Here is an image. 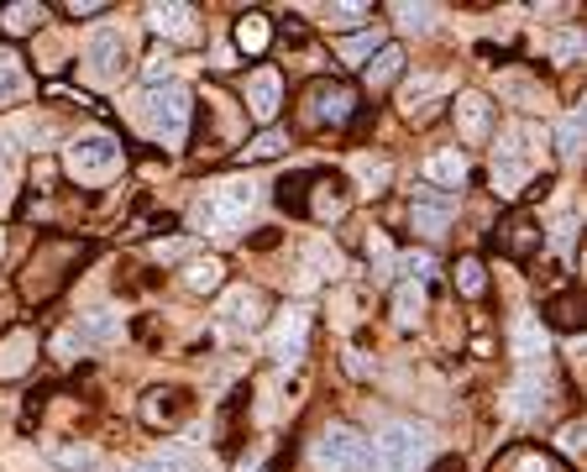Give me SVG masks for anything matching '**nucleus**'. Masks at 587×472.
<instances>
[{
	"mask_svg": "<svg viewBox=\"0 0 587 472\" xmlns=\"http://www.w3.org/2000/svg\"><path fill=\"white\" fill-rule=\"evenodd\" d=\"M420 310H425V289H420V284H404L399 299H394V321L414 325V321H420Z\"/></svg>",
	"mask_w": 587,
	"mask_h": 472,
	"instance_id": "34",
	"label": "nucleus"
},
{
	"mask_svg": "<svg viewBox=\"0 0 587 472\" xmlns=\"http://www.w3.org/2000/svg\"><path fill=\"white\" fill-rule=\"evenodd\" d=\"M551 59H557V63L583 59V32H561L557 42H551Z\"/></svg>",
	"mask_w": 587,
	"mask_h": 472,
	"instance_id": "38",
	"label": "nucleus"
},
{
	"mask_svg": "<svg viewBox=\"0 0 587 472\" xmlns=\"http://www.w3.org/2000/svg\"><path fill=\"white\" fill-rule=\"evenodd\" d=\"M399 69H404V53H399V48H378L373 63H367V89L394 85V79H399Z\"/></svg>",
	"mask_w": 587,
	"mask_h": 472,
	"instance_id": "25",
	"label": "nucleus"
},
{
	"mask_svg": "<svg viewBox=\"0 0 587 472\" xmlns=\"http://www.w3.org/2000/svg\"><path fill=\"white\" fill-rule=\"evenodd\" d=\"M85 59H89V69H95V79H100V85H121V74H126V32H121V27L89 32Z\"/></svg>",
	"mask_w": 587,
	"mask_h": 472,
	"instance_id": "8",
	"label": "nucleus"
},
{
	"mask_svg": "<svg viewBox=\"0 0 587 472\" xmlns=\"http://www.w3.org/2000/svg\"><path fill=\"white\" fill-rule=\"evenodd\" d=\"M583 442H587L583 420H566V425L557 431V446H561V457H566V462H583Z\"/></svg>",
	"mask_w": 587,
	"mask_h": 472,
	"instance_id": "35",
	"label": "nucleus"
},
{
	"mask_svg": "<svg viewBox=\"0 0 587 472\" xmlns=\"http://www.w3.org/2000/svg\"><path fill=\"white\" fill-rule=\"evenodd\" d=\"M267 37H273V32H267V16H263V11H247V16L236 22V48H241L247 59H258V53H263Z\"/></svg>",
	"mask_w": 587,
	"mask_h": 472,
	"instance_id": "22",
	"label": "nucleus"
},
{
	"mask_svg": "<svg viewBox=\"0 0 587 472\" xmlns=\"http://www.w3.org/2000/svg\"><path fill=\"white\" fill-rule=\"evenodd\" d=\"M189 472H210V468H189Z\"/></svg>",
	"mask_w": 587,
	"mask_h": 472,
	"instance_id": "48",
	"label": "nucleus"
},
{
	"mask_svg": "<svg viewBox=\"0 0 587 472\" xmlns=\"http://www.w3.org/2000/svg\"><path fill=\"white\" fill-rule=\"evenodd\" d=\"M304 352H310V310L294 305V310H284V321L273 331V357L284 368H294V362H304Z\"/></svg>",
	"mask_w": 587,
	"mask_h": 472,
	"instance_id": "9",
	"label": "nucleus"
},
{
	"mask_svg": "<svg viewBox=\"0 0 587 472\" xmlns=\"http://www.w3.org/2000/svg\"><path fill=\"white\" fill-rule=\"evenodd\" d=\"M367 258H373V273L383 278V273L394 268V247H388V241H383V236L373 232V236H367Z\"/></svg>",
	"mask_w": 587,
	"mask_h": 472,
	"instance_id": "39",
	"label": "nucleus"
},
{
	"mask_svg": "<svg viewBox=\"0 0 587 472\" xmlns=\"http://www.w3.org/2000/svg\"><path fill=\"white\" fill-rule=\"evenodd\" d=\"M32 357H37V336L32 331H11L0 341V378H22L32 368Z\"/></svg>",
	"mask_w": 587,
	"mask_h": 472,
	"instance_id": "14",
	"label": "nucleus"
},
{
	"mask_svg": "<svg viewBox=\"0 0 587 472\" xmlns=\"http://www.w3.org/2000/svg\"><path fill=\"white\" fill-rule=\"evenodd\" d=\"M404 268H410L414 278H425V273L436 268V258H430V252H420V258H404Z\"/></svg>",
	"mask_w": 587,
	"mask_h": 472,
	"instance_id": "45",
	"label": "nucleus"
},
{
	"mask_svg": "<svg viewBox=\"0 0 587 472\" xmlns=\"http://www.w3.org/2000/svg\"><path fill=\"white\" fill-rule=\"evenodd\" d=\"M446 221H451V195H440L436 206H425V200H414L410 206V226L425 236H440L446 232Z\"/></svg>",
	"mask_w": 587,
	"mask_h": 472,
	"instance_id": "21",
	"label": "nucleus"
},
{
	"mask_svg": "<svg viewBox=\"0 0 587 472\" xmlns=\"http://www.w3.org/2000/svg\"><path fill=\"white\" fill-rule=\"evenodd\" d=\"M278 105H284V79H278V69H258V74L247 79V111H252V121L273 126Z\"/></svg>",
	"mask_w": 587,
	"mask_h": 472,
	"instance_id": "11",
	"label": "nucleus"
},
{
	"mask_svg": "<svg viewBox=\"0 0 587 472\" xmlns=\"http://www.w3.org/2000/svg\"><path fill=\"white\" fill-rule=\"evenodd\" d=\"M168 74H174V59H168V53H152V59H147V79H152V85H168Z\"/></svg>",
	"mask_w": 587,
	"mask_h": 472,
	"instance_id": "41",
	"label": "nucleus"
},
{
	"mask_svg": "<svg viewBox=\"0 0 587 472\" xmlns=\"http://www.w3.org/2000/svg\"><path fill=\"white\" fill-rule=\"evenodd\" d=\"M63 11H68V16H100L105 5H100V0H74V5H63Z\"/></svg>",
	"mask_w": 587,
	"mask_h": 472,
	"instance_id": "44",
	"label": "nucleus"
},
{
	"mask_svg": "<svg viewBox=\"0 0 587 472\" xmlns=\"http://www.w3.org/2000/svg\"><path fill=\"white\" fill-rule=\"evenodd\" d=\"M263 310H267V299L258 295V289H232L226 305H221V315L232 325H241V331H258V325H263Z\"/></svg>",
	"mask_w": 587,
	"mask_h": 472,
	"instance_id": "16",
	"label": "nucleus"
},
{
	"mask_svg": "<svg viewBox=\"0 0 587 472\" xmlns=\"http://www.w3.org/2000/svg\"><path fill=\"white\" fill-rule=\"evenodd\" d=\"M189 116H195V105H189V89L184 85H147L137 100H132V121L142 126L147 137H158V142H184V132H189Z\"/></svg>",
	"mask_w": 587,
	"mask_h": 472,
	"instance_id": "1",
	"label": "nucleus"
},
{
	"mask_svg": "<svg viewBox=\"0 0 587 472\" xmlns=\"http://www.w3.org/2000/svg\"><path fill=\"white\" fill-rule=\"evenodd\" d=\"M315 468L321 472H367L373 468V442H362L352 425H325L315 442Z\"/></svg>",
	"mask_w": 587,
	"mask_h": 472,
	"instance_id": "5",
	"label": "nucleus"
},
{
	"mask_svg": "<svg viewBox=\"0 0 587 472\" xmlns=\"http://www.w3.org/2000/svg\"><path fill=\"white\" fill-rule=\"evenodd\" d=\"M221 273H226V268L215 263V258H195V263L184 268V284H189L195 295H215V289H221Z\"/></svg>",
	"mask_w": 587,
	"mask_h": 472,
	"instance_id": "26",
	"label": "nucleus"
},
{
	"mask_svg": "<svg viewBox=\"0 0 587 472\" xmlns=\"http://www.w3.org/2000/svg\"><path fill=\"white\" fill-rule=\"evenodd\" d=\"M394 16H399V27L404 32H420V37H425V32H436V5H394Z\"/></svg>",
	"mask_w": 587,
	"mask_h": 472,
	"instance_id": "32",
	"label": "nucleus"
},
{
	"mask_svg": "<svg viewBox=\"0 0 587 472\" xmlns=\"http://www.w3.org/2000/svg\"><path fill=\"white\" fill-rule=\"evenodd\" d=\"M357 116V89L352 85H310L304 89V121L310 126H347Z\"/></svg>",
	"mask_w": 587,
	"mask_h": 472,
	"instance_id": "7",
	"label": "nucleus"
},
{
	"mask_svg": "<svg viewBox=\"0 0 587 472\" xmlns=\"http://www.w3.org/2000/svg\"><path fill=\"white\" fill-rule=\"evenodd\" d=\"M42 16H48L42 5H27V0H22V5H5V11H0V27L11 32V37H27V32H37Z\"/></svg>",
	"mask_w": 587,
	"mask_h": 472,
	"instance_id": "27",
	"label": "nucleus"
},
{
	"mask_svg": "<svg viewBox=\"0 0 587 472\" xmlns=\"http://www.w3.org/2000/svg\"><path fill=\"white\" fill-rule=\"evenodd\" d=\"M48 252H63V258H85V247H74V241H48ZM37 268H42V278H32L27 295H53V289H59V278H53V263H37V258H32L27 273H37Z\"/></svg>",
	"mask_w": 587,
	"mask_h": 472,
	"instance_id": "24",
	"label": "nucleus"
},
{
	"mask_svg": "<svg viewBox=\"0 0 587 472\" xmlns=\"http://www.w3.org/2000/svg\"><path fill=\"white\" fill-rule=\"evenodd\" d=\"M147 27L158 37H195V11L189 5H147Z\"/></svg>",
	"mask_w": 587,
	"mask_h": 472,
	"instance_id": "18",
	"label": "nucleus"
},
{
	"mask_svg": "<svg viewBox=\"0 0 587 472\" xmlns=\"http://www.w3.org/2000/svg\"><path fill=\"white\" fill-rule=\"evenodd\" d=\"M357 16H367V5H330V27H352Z\"/></svg>",
	"mask_w": 587,
	"mask_h": 472,
	"instance_id": "43",
	"label": "nucleus"
},
{
	"mask_svg": "<svg viewBox=\"0 0 587 472\" xmlns=\"http://www.w3.org/2000/svg\"><path fill=\"white\" fill-rule=\"evenodd\" d=\"M425 178H436L446 189H462L467 184V158L462 152H430L425 158Z\"/></svg>",
	"mask_w": 587,
	"mask_h": 472,
	"instance_id": "19",
	"label": "nucleus"
},
{
	"mask_svg": "<svg viewBox=\"0 0 587 472\" xmlns=\"http://www.w3.org/2000/svg\"><path fill=\"white\" fill-rule=\"evenodd\" d=\"M551 321H557V325H577V295H561L557 305H551Z\"/></svg>",
	"mask_w": 587,
	"mask_h": 472,
	"instance_id": "42",
	"label": "nucleus"
},
{
	"mask_svg": "<svg viewBox=\"0 0 587 472\" xmlns=\"http://www.w3.org/2000/svg\"><path fill=\"white\" fill-rule=\"evenodd\" d=\"M367 53H378V32H373V37H347V42H341V59L347 63L367 59Z\"/></svg>",
	"mask_w": 587,
	"mask_h": 472,
	"instance_id": "40",
	"label": "nucleus"
},
{
	"mask_svg": "<svg viewBox=\"0 0 587 472\" xmlns=\"http://www.w3.org/2000/svg\"><path fill=\"white\" fill-rule=\"evenodd\" d=\"M436 472H462V468H457V462H446V468H436Z\"/></svg>",
	"mask_w": 587,
	"mask_h": 472,
	"instance_id": "47",
	"label": "nucleus"
},
{
	"mask_svg": "<svg viewBox=\"0 0 587 472\" xmlns=\"http://www.w3.org/2000/svg\"><path fill=\"white\" fill-rule=\"evenodd\" d=\"M509 341H514V357H520V368H546V357H551V336H546V325L540 315H514L509 325Z\"/></svg>",
	"mask_w": 587,
	"mask_h": 472,
	"instance_id": "10",
	"label": "nucleus"
},
{
	"mask_svg": "<svg viewBox=\"0 0 587 472\" xmlns=\"http://www.w3.org/2000/svg\"><path fill=\"white\" fill-rule=\"evenodd\" d=\"M48 462H53V468H68V472H95L100 457H95L89 446H48Z\"/></svg>",
	"mask_w": 587,
	"mask_h": 472,
	"instance_id": "29",
	"label": "nucleus"
},
{
	"mask_svg": "<svg viewBox=\"0 0 587 472\" xmlns=\"http://www.w3.org/2000/svg\"><path fill=\"white\" fill-rule=\"evenodd\" d=\"M63 163H68V174L79 178V184H100V178H111L126 163V152L111 132H89V137H74L68 152H63Z\"/></svg>",
	"mask_w": 587,
	"mask_h": 472,
	"instance_id": "4",
	"label": "nucleus"
},
{
	"mask_svg": "<svg viewBox=\"0 0 587 472\" xmlns=\"http://www.w3.org/2000/svg\"><path fill=\"white\" fill-rule=\"evenodd\" d=\"M509 410L514 414H540L546 410V384H540V373H529L520 384L509 388Z\"/></svg>",
	"mask_w": 587,
	"mask_h": 472,
	"instance_id": "23",
	"label": "nucleus"
},
{
	"mask_svg": "<svg viewBox=\"0 0 587 472\" xmlns=\"http://www.w3.org/2000/svg\"><path fill=\"white\" fill-rule=\"evenodd\" d=\"M258 206V184L252 178H226V184H215L200 195V206H195V232L205 236H232L247 215Z\"/></svg>",
	"mask_w": 587,
	"mask_h": 472,
	"instance_id": "2",
	"label": "nucleus"
},
{
	"mask_svg": "<svg viewBox=\"0 0 587 472\" xmlns=\"http://www.w3.org/2000/svg\"><path fill=\"white\" fill-rule=\"evenodd\" d=\"M457 126H462L467 142H483L488 126H494V105H488V95H462V100H457Z\"/></svg>",
	"mask_w": 587,
	"mask_h": 472,
	"instance_id": "15",
	"label": "nucleus"
},
{
	"mask_svg": "<svg viewBox=\"0 0 587 472\" xmlns=\"http://www.w3.org/2000/svg\"><path fill=\"white\" fill-rule=\"evenodd\" d=\"M310 184H315V200L304 206V215H315V221H336V215H347V206H352V195H347V178L315 174Z\"/></svg>",
	"mask_w": 587,
	"mask_h": 472,
	"instance_id": "12",
	"label": "nucleus"
},
{
	"mask_svg": "<svg viewBox=\"0 0 587 472\" xmlns=\"http://www.w3.org/2000/svg\"><path fill=\"white\" fill-rule=\"evenodd\" d=\"M278 148H289V137H284L278 126H267L263 137H252V142H247V148H241V152H247V158H273V152H278Z\"/></svg>",
	"mask_w": 587,
	"mask_h": 472,
	"instance_id": "36",
	"label": "nucleus"
},
{
	"mask_svg": "<svg viewBox=\"0 0 587 472\" xmlns=\"http://www.w3.org/2000/svg\"><path fill=\"white\" fill-rule=\"evenodd\" d=\"M357 174H362V184H367V195H378L383 184L394 178V169H388V163H373V158H357Z\"/></svg>",
	"mask_w": 587,
	"mask_h": 472,
	"instance_id": "37",
	"label": "nucleus"
},
{
	"mask_svg": "<svg viewBox=\"0 0 587 472\" xmlns=\"http://www.w3.org/2000/svg\"><path fill=\"white\" fill-rule=\"evenodd\" d=\"M557 152L566 158V163L583 152V111H566V116L557 121Z\"/></svg>",
	"mask_w": 587,
	"mask_h": 472,
	"instance_id": "28",
	"label": "nucleus"
},
{
	"mask_svg": "<svg viewBox=\"0 0 587 472\" xmlns=\"http://www.w3.org/2000/svg\"><path fill=\"white\" fill-rule=\"evenodd\" d=\"M184 410H189V405H184V394H178V388H152V394H147V405H142V420H147V425H168V420H178Z\"/></svg>",
	"mask_w": 587,
	"mask_h": 472,
	"instance_id": "20",
	"label": "nucleus"
},
{
	"mask_svg": "<svg viewBox=\"0 0 587 472\" xmlns=\"http://www.w3.org/2000/svg\"><path fill=\"white\" fill-rule=\"evenodd\" d=\"M529 184V148H525V126H509L494 148V189L499 200H520Z\"/></svg>",
	"mask_w": 587,
	"mask_h": 472,
	"instance_id": "6",
	"label": "nucleus"
},
{
	"mask_svg": "<svg viewBox=\"0 0 587 472\" xmlns=\"http://www.w3.org/2000/svg\"><path fill=\"white\" fill-rule=\"evenodd\" d=\"M22 89H27L22 59H16L11 48H0V100H11V95H22Z\"/></svg>",
	"mask_w": 587,
	"mask_h": 472,
	"instance_id": "31",
	"label": "nucleus"
},
{
	"mask_svg": "<svg viewBox=\"0 0 587 472\" xmlns=\"http://www.w3.org/2000/svg\"><path fill=\"white\" fill-rule=\"evenodd\" d=\"M111 336H121V315H111V310H89L85 321L74 325V331L63 336L59 347L68 352L74 341H79V347H95V341H111Z\"/></svg>",
	"mask_w": 587,
	"mask_h": 472,
	"instance_id": "13",
	"label": "nucleus"
},
{
	"mask_svg": "<svg viewBox=\"0 0 587 472\" xmlns=\"http://www.w3.org/2000/svg\"><path fill=\"white\" fill-rule=\"evenodd\" d=\"M514 472H546V457H535V451H525V457L514 462Z\"/></svg>",
	"mask_w": 587,
	"mask_h": 472,
	"instance_id": "46",
	"label": "nucleus"
},
{
	"mask_svg": "<svg viewBox=\"0 0 587 472\" xmlns=\"http://www.w3.org/2000/svg\"><path fill=\"white\" fill-rule=\"evenodd\" d=\"M16 142H22V132L16 126H0V195L11 189V178H16Z\"/></svg>",
	"mask_w": 587,
	"mask_h": 472,
	"instance_id": "30",
	"label": "nucleus"
},
{
	"mask_svg": "<svg viewBox=\"0 0 587 472\" xmlns=\"http://www.w3.org/2000/svg\"><path fill=\"white\" fill-rule=\"evenodd\" d=\"M430 457V431L410 420H388L378 446H373V468L378 472H420Z\"/></svg>",
	"mask_w": 587,
	"mask_h": 472,
	"instance_id": "3",
	"label": "nucleus"
},
{
	"mask_svg": "<svg viewBox=\"0 0 587 472\" xmlns=\"http://www.w3.org/2000/svg\"><path fill=\"white\" fill-rule=\"evenodd\" d=\"M457 289H462L467 299H483V289H488V273H483L477 258H462V263H457Z\"/></svg>",
	"mask_w": 587,
	"mask_h": 472,
	"instance_id": "33",
	"label": "nucleus"
},
{
	"mask_svg": "<svg viewBox=\"0 0 587 472\" xmlns=\"http://www.w3.org/2000/svg\"><path fill=\"white\" fill-rule=\"evenodd\" d=\"M499 232H503V236H499V247L509 252V258H520V263H525L529 252L540 247V226H535L529 215H514V221H503Z\"/></svg>",
	"mask_w": 587,
	"mask_h": 472,
	"instance_id": "17",
	"label": "nucleus"
}]
</instances>
